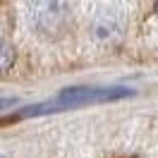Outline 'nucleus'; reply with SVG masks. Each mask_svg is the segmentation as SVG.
Returning <instances> with one entry per match:
<instances>
[{
	"instance_id": "f257e3e1",
	"label": "nucleus",
	"mask_w": 158,
	"mask_h": 158,
	"mask_svg": "<svg viewBox=\"0 0 158 158\" xmlns=\"http://www.w3.org/2000/svg\"><path fill=\"white\" fill-rule=\"evenodd\" d=\"M132 96V89L122 86H77V89H65L60 91L53 101H46L41 106L27 110V115H41V113H53L60 108H77L86 103H103V101H118Z\"/></svg>"
},
{
	"instance_id": "f03ea898",
	"label": "nucleus",
	"mask_w": 158,
	"mask_h": 158,
	"mask_svg": "<svg viewBox=\"0 0 158 158\" xmlns=\"http://www.w3.org/2000/svg\"><path fill=\"white\" fill-rule=\"evenodd\" d=\"M31 10H34V24L39 31L58 34L62 29L65 12H67L65 2H39V5H31Z\"/></svg>"
},
{
	"instance_id": "7ed1b4c3",
	"label": "nucleus",
	"mask_w": 158,
	"mask_h": 158,
	"mask_svg": "<svg viewBox=\"0 0 158 158\" xmlns=\"http://www.w3.org/2000/svg\"><path fill=\"white\" fill-rule=\"evenodd\" d=\"M125 31V17L118 10H103L96 12V17L91 22V34L98 41H113L120 39Z\"/></svg>"
},
{
	"instance_id": "20e7f679",
	"label": "nucleus",
	"mask_w": 158,
	"mask_h": 158,
	"mask_svg": "<svg viewBox=\"0 0 158 158\" xmlns=\"http://www.w3.org/2000/svg\"><path fill=\"white\" fill-rule=\"evenodd\" d=\"M12 62H15V50H12V46L5 39H0V72L10 69Z\"/></svg>"
},
{
	"instance_id": "39448f33",
	"label": "nucleus",
	"mask_w": 158,
	"mask_h": 158,
	"mask_svg": "<svg viewBox=\"0 0 158 158\" xmlns=\"http://www.w3.org/2000/svg\"><path fill=\"white\" fill-rule=\"evenodd\" d=\"M15 103H17L15 98H0V113H2V110H7V108H12Z\"/></svg>"
},
{
	"instance_id": "423d86ee",
	"label": "nucleus",
	"mask_w": 158,
	"mask_h": 158,
	"mask_svg": "<svg viewBox=\"0 0 158 158\" xmlns=\"http://www.w3.org/2000/svg\"><path fill=\"white\" fill-rule=\"evenodd\" d=\"M156 12H158V5H156Z\"/></svg>"
},
{
	"instance_id": "0eeeda50",
	"label": "nucleus",
	"mask_w": 158,
	"mask_h": 158,
	"mask_svg": "<svg viewBox=\"0 0 158 158\" xmlns=\"http://www.w3.org/2000/svg\"><path fill=\"white\" fill-rule=\"evenodd\" d=\"M0 158H2V156H0Z\"/></svg>"
}]
</instances>
